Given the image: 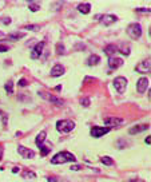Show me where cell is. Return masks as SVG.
Masks as SVG:
<instances>
[{
  "label": "cell",
  "mask_w": 151,
  "mask_h": 182,
  "mask_svg": "<svg viewBox=\"0 0 151 182\" xmlns=\"http://www.w3.org/2000/svg\"><path fill=\"white\" fill-rule=\"evenodd\" d=\"M108 66H110V68H113V70L119 68L120 66H123V59H122V58H115V56H111V58H108Z\"/></svg>",
  "instance_id": "obj_12"
},
{
  "label": "cell",
  "mask_w": 151,
  "mask_h": 182,
  "mask_svg": "<svg viewBox=\"0 0 151 182\" xmlns=\"http://www.w3.org/2000/svg\"><path fill=\"white\" fill-rule=\"evenodd\" d=\"M18 151L23 158H34L35 157V151L31 150V149H27L25 146H19Z\"/></svg>",
  "instance_id": "obj_10"
},
{
  "label": "cell",
  "mask_w": 151,
  "mask_h": 182,
  "mask_svg": "<svg viewBox=\"0 0 151 182\" xmlns=\"http://www.w3.org/2000/svg\"><path fill=\"white\" fill-rule=\"evenodd\" d=\"M1 158H3V147L0 146V161H1Z\"/></svg>",
  "instance_id": "obj_36"
},
{
  "label": "cell",
  "mask_w": 151,
  "mask_h": 182,
  "mask_svg": "<svg viewBox=\"0 0 151 182\" xmlns=\"http://www.w3.org/2000/svg\"><path fill=\"white\" fill-rule=\"evenodd\" d=\"M39 26L36 24H30V26H25V30H28V31H39Z\"/></svg>",
  "instance_id": "obj_27"
},
{
  "label": "cell",
  "mask_w": 151,
  "mask_h": 182,
  "mask_svg": "<svg viewBox=\"0 0 151 182\" xmlns=\"http://www.w3.org/2000/svg\"><path fill=\"white\" fill-rule=\"evenodd\" d=\"M114 86H115L116 91H118L119 94H124V91H126V88H127V79L124 77L115 78V81H114Z\"/></svg>",
  "instance_id": "obj_5"
},
{
  "label": "cell",
  "mask_w": 151,
  "mask_h": 182,
  "mask_svg": "<svg viewBox=\"0 0 151 182\" xmlns=\"http://www.w3.org/2000/svg\"><path fill=\"white\" fill-rule=\"evenodd\" d=\"M100 162L104 163L106 166H113V165H114V159L111 157H107V155H104V157L100 158Z\"/></svg>",
  "instance_id": "obj_22"
},
{
  "label": "cell",
  "mask_w": 151,
  "mask_h": 182,
  "mask_svg": "<svg viewBox=\"0 0 151 182\" xmlns=\"http://www.w3.org/2000/svg\"><path fill=\"white\" fill-rule=\"evenodd\" d=\"M23 36H24V32H16V34H11V35H8V38H10V39H14V40H16V39L23 38Z\"/></svg>",
  "instance_id": "obj_26"
},
{
  "label": "cell",
  "mask_w": 151,
  "mask_h": 182,
  "mask_svg": "<svg viewBox=\"0 0 151 182\" xmlns=\"http://www.w3.org/2000/svg\"><path fill=\"white\" fill-rule=\"evenodd\" d=\"M21 177H23V178L32 179V178H35V177H36V174L34 172H31V170H24V172L21 173Z\"/></svg>",
  "instance_id": "obj_24"
},
{
  "label": "cell",
  "mask_w": 151,
  "mask_h": 182,
  "mask_svg": "<svg viewBox=\"0 0 151 182\" xmlns=\"http://www.w3.org/2000/svg\"><path fill=\"white\" fill-rule=\"evenodd\" d=\"M28 8L32 11V12H36V11L40 10V3H38V1H30Z\"/></svg>",
  "instance_id": "obj_23"
},
{
  "label": "cell",
  "mask_w": 151,
  "mask_h": 182,
  "mask_svg": "<svg viewBox=\"0 0 151 182\" xmlns=\"http://www.w3.org/2000/svg\"><path fill=\"white\" fill-rule=\"evenodd\" d=\"M19 86H21V87H24V86H27V81H25L24 78L19 81Z\"/></svg>",
  "instance_id": "obj_32"
},
{
  "label": "cell",
  "mask_w": 151,
  "mask_h": 182,
  "mask_svg": "<svg viewBox=\"0 0 151 182\" xmlns=\"http://www.w3.org/2000/svg\"><path fill=\"white\" fill-rule=\"evenodd\" d=\"M1 21H3V23H4V24H10V23H11V19L10 18H3V19H1Z\"/></svg>",
  "instance_id": "obj_34"
},
{
  "label": "cell",
  "mask_w": 151,
  "mask_h": 182,
  "mask_svg": "<svg viewBox=\"0 0 151 182\" xmlns=\"http://www.w3.org/2000/svg\"><path fill=\"white\" fill-rule=\"evenodd\" d=\"M123 119L122 118H116V117H110V118H106L104 119V125H107V127H111L113 126H119L122 125Z\"/></svg>",
  "instance_id": "obj_11"
},
{
  "label": "cell",
  "mask_w": 151,
  "mask_h": 182,
  "mask_svg": "<svg viewBox=\"0 0 151 182\" xmlns=\"http://www.w3.org/2000/svg\"><path fill=\"white\" fill-rule=\"evenodd\" d=\"M4 88H5V91H7L8 94H12L14 92V83H12V81H8L5 83V86H4Z\"/></svg>",
  "instance_id": "obj_25"
},
{
  "label": "cell",
  "mask_w": 151,
  "mask_h": 182,
  "mask_svg": "<svg viewBox=\"0 0 151 182\" xmlns=\"http://www.w3.org/2000/svg\"><path fill=\"white\" fill-rule=\"evenodd\" d=\"M39 149H40V154H42V157H46L49 151H51V145H40Z\"/></svg>",
  "instance_id": "obj_20"
},
{
  "label": "cell",
  "mask_w": 151,
  "mask_h": 182,
  "mask_svg": "<svg viewBox=\"0 0 151 182\" xmlns=\"http://www.w3.org/2000/svg\"><path fill=\"white\" fill-rule=\"evenodd\" d=\"M130 182H143V181H141V179H132V181H130Z\"/></svg>",
  "instance_id": "obj_38"
},
{
  "label": "cell",
  "mask_w": 151,
  "mask_h": 182,
  "mask_svg": "<svg viewBox=\"0 0 151 182\" xmlns=\"http://www.w3.org/2000/svg\"><path fill=\"white\" fill-rule=\"evenodd\" d=\"M137 12H144V14H150V8H137Z\"/></svg>",
  "instance_id": "obj_29"
},
{
  "label": "cell",
  "mask_w": 151,
  "mask_h": 182,
  "mask_svg": "<svg viewBox=\"0 0 151 182\" xmlns=\"http://www.w3.org/2000/svg\"><path fill=\"white\" fill-rule=\"evenodd\" d=\"M110 127H99V126H94L91 129V135L95 138H100V136L106 135V134L110 131Z\"/></svg>",
  "instance_id": "obj_6"
},
{
  "label": "cell",
  "mask_w": 151,
  "mask_h": 182,
  "mask_svg": "<svg viewBox=\"0 0 151 182\" xmlns=\"http://www.w3.org/2000/svg\"><path fill=\"white\" fill-rule=\"evenodd\" d=\"M51 77L52 78H58V77H62L64 74V67L62 64H55V66L51 68Z\"/></svg>",
  "instance_id": "obj_13"
},
{
  "label": "cell",
  "mask_w": 151,
  "mask_h": 182,
  "mask_svg": "<svg viewBox=\"0 0 151 182\" xmlns=\"http://www.w3.org/2000/svg\"><path fill=\"white\" fill-rule=\"evenodd\" d=\"M118 51V47H116L115 44H108L104 47V52L106 55L108 56V58H111V56H114V54Z\"/></svg>",
  "instance_id": "obj_16"
},
{
  "label": "cell",
  "mask_w": 151,
  "mask_h": 182,
  "mask_svg": "<svg viewBox=\"0 0 151 182\" xmlns=\"http://www.w3.org/2000/svg\"><path fill=\"white\" fill-rule=\"evenodd\" d=\"M75 161H76V157L72 153H68V151H60V153L55 154L51 158V163L54 165L66 163V162H75Z\"/></svg>",
  "instance_id": "obj_1"
},
{
  "label": "cell",
  "mask_w": 151,
  "mask_h": 182,
  "mask_svg": "<svg viewBox=\"0 0 151 182\" xmlns=\"http://www.w3.org/2000/svg\"><path fill=\"white\" fill-rule=\"evenodd\" d=\"M80 169H82L80 165H72L71 166V170H80Z\"/></svg>",
  "instance_id": "obj_33"
},
{
  "label": "cell",
  "mask_w": 151,
  "mask_h": 182,
  "mask_svg": "<svg viewBox=\"0 0 151 182\" xmlns=\"http://www.w3.org/2000/svg\"><path fill=\"white\" fill-rule=\"evenodd\" d=\"M48 182H58L56 178H54V177H48Z\"/></svg>",
  "instance_id": "obj_35"
},
{
  "label": "cell",
  "mask_w": 151,
  "mask_h": 182,
  "mask_svg": "<svg viewBox=\"0 0 151 182\" xmlns=\"http://www.w3.org/2000/svg\"><path fill=\"white\" fill-rule=\"evenodd\" d=\"M118 51H120L123 55H130V46L127 44V43H122L120 50H118Z\"/></svg>",
  "instance_id": "obj_21"
},
{
  "label": "cell",
  "mask_w": 151,
  "mask_h": 182,
  "mask_svg": "<svg viewBox=\"0 0 151 182\" xmlns=\"http://www.w3.org/2000/svg\"><path fill=\"white\" fill-rule=\"evenodd\" d=\"M118 20V18H116L115 15H103V16H100L99 18V21H100V24L102 26H111L113 23H115V21Z\"/></svg>",
  "instance_id": "obj_9"
},
{
  "label": "cell",
  "mask_w": 151,
  "mask_h": 182,
  "mask_svg": "<svg viewBox=\"0 0 151 182\" xmlns=\"http://www.w3.org/2000/svg\"><path fill=\"white\" fill-rule=\"evenodd\" d=\"M127 35L131 39H139L142 35V27L139 23H132L127 27Z\"/></svg>",
  "instance_id": "obj_3"
},
{
  "label": "cell",
  "mask_w": 151,
  "mask_h": 182,
  "mask_svg": "<svg viewBox=\"0 0 151 182\" xmlns=\"http://www.w3.org/2000/svg\"><path fill=\"white\" fill-rule=\"evenodd\" d=\"M148 88V79L147 78H141L137 83V90L138 92H144Z\"/></svg>",
  "instance_id": "obj_14"
},
{
  "label": "cell",
  "mask_w": 151,
  "mask_h": 182,
  "mask_svg": "<svg viewBox=\"0 0 151 182\" xmlns=\"http://www.w3.org/2000/svg\"><path fill=\"white\" fill-rule=\"evenodd\" d=\"M99 62H100V58H99L98 55H91L87 59L88 66H96V64H99Z\"/></svg>",
  "instance_id": "obj_19"
},
{
  "label": "cell",
  "mask_w": 151,
  "mask_h": 182,
  "mask_svg": "<svg viewBox=\"0 0 151 182\" xmlns=\"http://www.w3.org/2000/svg\"><path fill=\"white\" fill-rule=\"evenodd\" d=\"M80 103H82V105H83V106H86V107H87V106H88V105H90V99H88V98H84V99H80Z\"/></svg>",
  "instance_id": "obj_30"
},
{
  "label": "cell",
  "mask_w": 151,
  "mask_h": 182,
  "mask_svg": "<svg viewBox=\"0 0 151 182\" xmlns=\"http://www.w3.org/2000/svg\"><path fill=\"white\" fill-rule=\"evenodd\" d=\"M150 67H151V60L146 59V60H143V62H141L139 64H137L135 70H137V72L144 74V72H148V71H150Z\"/></svg>",
  "instance_id": "obj_8"
},
{
  "label": "cell",
  "mask_w": 151,
  "mask_h": 182,
  "mask_svg": "<svg viewBox=\"0 0 151 182\" xmlns=\"http://www.w3.org/2000/svg\"><path fill=\"white\" fill-rule=\"evenodd\" d=\"M39 95H40L42 98H44L46 101L51 102V103H54V105H56V106H63L64 105L63 99L58 98V97H55V95H52V94H48V92H44V91H40Z\"/></svg>",
  "instance_id": "obj_4"
},
{
  "label": "cell",
  "mask_w": 151,
  "mask_h": 182,
  "mask_svg": "<svg viewBox=\"0 0 151 182\" xmlns=\"http://www.w3.org/2000/svg\"><path fill=\"white\" fill-rule=\"evenodd\" d=\"M58 55H60V54H64V46L63 44H58V51H56Z\"/></svg>",
  "instance_id": "obj_28"
},
{
  "label": "cell",
  "mask_w": 151,
  "mask_h": 182,
  "mask_svg": "<svg viewBox=\"0 0 151 182\" xmlns=\"http://www.w3.org/2000/svg\"><path fill=\"white\" fill-rule=\"evenodd\" d=\"M147 129H150V125H146V123H143V125H138V126L131 127L128 133H130V134H138V133L144 131V130H147Z\"/></svg>",
  "instance_id": "obj_15"
},
{
  "label": "cell",
  "mask_w": 151,
  "mask_h": 182,
  "mask_svg": "<svg viewBox=\"0 0 151 182\" xmlns=\"http://www.w3.org/2000/svg\"><path fill=\"white\" fill-rule=\"evenodd\" d=\"M46 136H47L46 131H40V133H39L38 135H36V139H35L36 145H38V146H40V145H43V142L46 141Z\"/></svg>",
  "instance_id": "obj_18"
},
{
  "label": "cell",
  "mask_w": 151,
  "mask_h": 182,
  "mask_svg": "<svg viewBox=\"0 0 151 182\" xmlns=\"http://www.w3.org/2000/svg\"><path fill=\"white\" fill-rule=\"evenodd\" d=\"M75 129V122L70 121V119H62V121H58L56 122V130L59 133H70Z\"/></svg>",
  "instance_id": "obj_2"
},
{
  "label": "cell",
  "mask_w": 151,
  "mask_h": 182,
  "mask_svg": "<svg viewBox=\"0 0 151 182\" xmlns=\"http://www.w3.org/2000/svg\"><path fill=\"white\" fill-rule=\"evenodd\" d=\"M146 143H147V145L151 143V138H150V136H147V138H146Z\"/></svg>",
  "instance_id": "obj_37"
},
{
  "label": "cell",
  "mask_w": 151,
  "mask_h": 182,
  "mask_svg": "<svg viewBox=\"0 0 151 182\" xmlns=\"http://www.w3.org/2000/svg\"><path fill=\"white\" fill-rule=\"evenodd\" d=\"M18 172H19V169H18V168H15L14 170H12V173H18Z\"/></svg>",
  "instance_id": "obj_39"
},
{
  "label": "cell",
  "mask_w": 151,
  "mask_h": 182,
  "mask_svg": "<svg viewBox=\"0 0 151 182\" xmlns=\"http://www.w3.org/2000/svg\"><path fill=\"white\" fill-rule=\"evenodd\" d=\"M44 47H46V42L38 43V44L34 47V50H32V52H31V58H32V59H38V58H40V55H42Z\"/></svg>",
  "instance_id": "obj_7"
},
{
  "label": "cell",
  "mask_w": 151,
  "mask_h": 182,
  "mask_svg": "<svg viewBox=\"0 0 151 182\" xmlns=\"http://www.w3.org/2000/svg\"><path fill=\"white\" fill-rule=\"evenodd\" d=\"M78 11L79 12H82V14H90V11H91V4H88V3H82L78 6Z\"/></svg>",
  "instance_id": "obj_17"
},
{
  "label": "cell",
  "mask_w": 151,
  "mask_h": 182,
  "mask_svg": "<svg viewBox=\"0 0 151 182\" xmlns=\"http://www.w3.org/2000/svg\"><path fill=\"white\" fill-rule=\"evenodd\" d=\"M8 47L7 46H4V44H1V43H0V52H5V51H8Z\"/></svg>",
  "instance_id": "obj_31"
}]
</instances>
